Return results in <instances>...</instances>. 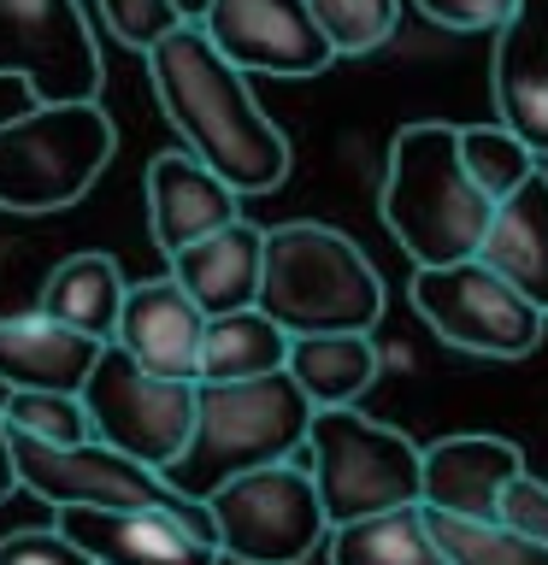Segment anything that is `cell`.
<instances>
[{
  "label": "cell",
  "mask_w": 548,
  "mask_h": 565,
  "mask_svg": "<svg viewBox=\"0 0 548 565\" xmlns=\"http://www.w3.org/2000/svg\"><path fill=\"white\" fill-rule=\"evenodd\" d=\"M495 124H507L537 159H548V0H519L495 30L489 53Z\"/></svg>",
  "instance_id": "9a60e30c"
},
{
  "label": "cell",
  "mask_w": 548,
  "mask_h": 565,
  "mask_svg": "<svg viewBox=\"0 0 548 565\" xmlns=\"http://www.w3.org/2000/svg\"><path fill=\"white\" fill-rule=\"evenodd\" d=\"M171 277L201 300L207 318H224V312H247L260 307V282H265V230L260 224H224L201 236L183 254H171Z\"/></svg>",
  "instance_id": "d6986e66"
},
{
  "label": "cell",
  "mask_w": 548,
  "mask_h": 565,
  "mask_svg": "<svg viewBox=\"0 0 548 565\" xmlns=\"http://www.w3.org/2000/svg\"><path fill=\"white\" fill-rule=\"evenodd\" d=\"M378 365H383V353L371 335H295L289 342V377L313 401V413L354 406L378 383Z\"/></svg>",
  "instance_id": "7402d4cb"
},
{
  "label": "cell",
  "mask_w": 548,
  "mask_h": 565,
  "mask_svg": "<svg viewBox=\"0 0 548 565\" xmlns=\"http://www.w3.org/2000/svg\"><path fill=\"white\" fill-rule=\"evenodd\" d=\"M118 153L113 113L101 100H71L0 118V212L42 218V212L77 206Z\"/></svg>",
  "instance_id": "5b68a950"
},
{
  "label": "cell",
  "mask_w": 548,
  "mask_h": 565,
  "mask_svg": "<svg viewBox=\"0 0 548 565\" xmlns=\"http://www.w3.org/2000/svg\"><path fill=\"white\" fill-rule=\"evenodd\" d=\"M407 300H413V312L424 318V330L436 342L477 353V360H525V353H537L542 324H548V312L530 307L484 259L424 265L407 282Z\"/></svg>",
  "instance_id": "52a82bcc"
},
{
  "label": "cell",
  "mask_w": 548,
  "mask_h": 565,
  "mask_svg": "<svg viewBox=\"0 0 548 565\" xmlns=\"http://www.w3.org/2000/svg\"><path fill=\"white\" fill-rule=\"evenodd\" d=\"M0 413H7L12 436L48 441V448H83V441H95V418H88L83 395H7Z\"/></svg>",
  "instance_id": "83f0119b"
},
{
  "label": "cell",
  "mask_w": 548,
  "mask_h": 565,
  "mask_svg": "<svg viewBox=\"0 0 548 565\" xmlns=\"http://www.w3.org/2000/svg\"><path fill=\"white\" fill-rule=\"evenodd\" d=\"M207 507L230 565H301L318 542H330V512L307 459L230 477Z\"/></svg>",
  "instance_id": "ba28073f"
},
{
  "label": "cell",
  "mask_w": 548,
  "mask_h": 565,
  "mask_svg": "<svg viewBox=\"0 0 548 565\" xmlns=\"http://www.w3.org/2000/svg\"><path fill=\"white\" fill-rule=\"evenodd\" d=\"M83 401H88V418H95L101 441H113L118 454H130L154 471H171L189 454L194 413H201V383L154 377L118 342H106Z\"/></svg>",
  "instance_id": "9c48e42d"
},
{
  "label": "cell",
  "mask_w": 548,
  "mask_h": 565,
  "mask_svg": "<svg viewBox=\"0 0 548 565\" xmlns=\"http://www.w3.org/2000/svg\"><path fill=\"white\" fill-rule=\"evenodd\" d=\"M0 77H18L42 106L101 100V47L77 0H0Z\"/></svg>",
  "instance_id": "8fae6325"
},
{
  "label": "cell",
  "mask_w": 548,
  "mask_h": 565,
  "mask_svg": "<svg viewBox=\"0 0 548 565\" xmlns=\"http://www.w3.org/2000/svg\"><path fill=\"white\" fill-rule=\"evenodd\" d=\"M201 30L247 77H318L336 60L307 0H212Z\"/></svg>",
  "instance_id": "7c38bea8"
},
{
  "label": "cell",
  "mask_w": 548,
  "mask_h": 565,
  "mask_svg": "<svg viewBox=\"0 0 548 565\" xmlns=\"http://www.w3.org/2000/svg\"><path fill=\"white\" fill-rule=\"evenodd\" d=\"M18 448V483L53 512H136V507H201L171 489L166 471L118 454L113 441H83V448H48V441L12 436Z\"/></svg>",
  "instance_id": "30bf717a"
},
{
  "label": "cell",
  "mask_w": 548,
  "mask_h": 565,
  "mask_svg": "<svg viewBox=\"0 0 548 565\" xmlns=\"http://www.w3.org/2000/svg\"><path fill=\"white\" fill-rule=\"evenodd\" d=\"M330 565H454L424 507H396L378 519L330 530Z\"/></svg>",
  "instance_id": "cb8c5ba5"
},
{
  "label": "cell",
  "mask_w": 548,
  "mask_h": 565,
  "mask_svg": "<svg viewBox=\"0 0 548 565\" xmlns=\"http://www.w3.org/2000/svg\"><path fill=\"white\" fill-rule=\"evenodd\" d=\"M525 471L519 441L466 430L424 448V512L436 519H495L507 483Z\"/></svg>",
  "instance_id": "e0dca14e"
},
{
  "label": "cell",
  "mask_w": 548,
  "mask_h": 565,
  "mask_svg": "<svg viewBox=\"0 0 548 565\" xmlns=\"http://www.w3.org/2000/svg\"><path fill=\"white\" fill-rule=\"evenodd\" d=\"M477 259L495 277H507L530 307L548 312V171L542 166L525 189L495 201V218H489V236L477 247Z\"/></svg>",
  "instance_id": "ffe728a7"
},
{
  "label": "cell",
  "mask_w": 548,
  "mask_h": 565,
  "mask_svg": "<svg viewBox=\"0 0 548 565\" xmlns=\"http://www.w3.org/2000/svg\"><path fill=\"white\" fill-rule=\"evenodd\" d=\"M413 7L442 30H502L519 0H413Z\"/></svg>",
  "instance_id": "1f68e13d"
},
{
  "label": "cell",
  "mask_w": 548,
  "mask_h": 565,
  "mask_svg": "<svg viewBox=\"0 0 548 565\" xmlns=\"http://www.w3.org/2000/svg\"><path fill=\"white\" fill-rule=\"evenodd\" d=\"M141 201H148V236L166 259L242 218V194L212 166H201L189 148H166V153L148 159V171H141Z\"/></svg>",
  "instance_id": "5bb4252c"
},
{
  "label": "cell",
  "mask_w": 548,
  "mask_h": 565,
  "mask_svg": "<svg viewBox=\"0 0 548 565\" xmlns=\"http://www.w3.org/2000/svg\"><path fill=\"white\" fill-rule=\"evenodd\" d=\"M289 342L295 335L265 318L260 307L207 318V342H201V383H247V377H272L289 371Z\"/></svg>",
  "instance_id": "603a6c76"
},
{
  "label": "cell",
  "mask_w": 548,
  "mask_h": 565,
  "mask_svg": "<svg viewBox=\"0 0 548 565\" xmlns=\"http://www.w3.org/2000/svg\"><path fill=\"white\" fill-rule=\"evenodd\" d=\"M24 489L18 483V448H12V424L0 413V501H12V494Z\"/></svg>",
  "instance_id": "d6a6232c"
},
{
  "label": "cell",
  "mask_w": 548,
  "mask_h": 565,
  "mask_svg": "<svg viewBox=\"0 0 548 565\" xmlns=\"http://www.w3.org/2000/svg\"><path fill=\"white\" fill-rule=\"evenodd\" d=\"M378 218L401 242V254L413 259V271L477 259L495 201L477 189V177L460 159V124L413 118L389 136Z\"/></svg>",
  "instance_id": "7a4b0ae2"
},
{
  "label": "cell",
  "mask_w": 548,
  "mask_h": 565,
  "mask_svg": "<svg viewBox=\"0 0 548 565\" xmlns=\"http://www.w3.org/2000/svg\"><path fill=\"white\" fill-rule=\"evenodd\" d=\"M95 7L106 18V30H113V42L130 47V53H148L159 35L189 24V18L177 12V0H95Z\"/></svg>",
  "instance_id": "f1b7e54d"
},
{
  "label": "cell",
  "mask_w": 548,
  "mask_h": 565,
  "mask_svg": "<svg viewBox=\"0 0 548 565\" xmlns=\"http://www.w3.org/2000/svg\"><path fill=\"white\" fill-rule=\"evenodd\" d=\"M325 42L336 47V60H360L378 53L401 24V0H307Z\"/></svg>",
  "instance_id": "4316f807"
},
{
  "label": "cell",
  "mask_w": 548,
  "mask_h": 565,
  "mask_svg": "<svg viewBox=\"0 0 548 565\" xmlns=\"http://www.w3.org/2000/svg\"><path fill=\"white\" fill-rule=\"evenodd\" d=\"M207 7H212V0H177V12H183L189 24H201V18H207Z\"/></svg>",
  "instance_id": "836d02e7"
},
{
  "label": "cell",
  "mask_w": 548,
  "mask_h": 565,
  "mask_svg": "<svg viewBox=\"0 0 548 565\" xmlns=\"http://www.w3.org/2000/svg\"><path fill=\"white\" fill-rule=\"evenodd\" d=\"M260 312L289 335H371L383 318V277L348 230L289 218L265 230Z\"/></svg>",
  "instance_id": "3957f363"
},
{
  "label": "cell",
  "mask_w": 548,
  "mask_h": 565,
  "mask_svg": "<svg viewBox=\"0 0 548 565\" xmlns=\"http://www.w3.org/2000/svg\"><path fill=\"white\" fill-rule=\"evenodd\" d=\"M201 342H207V312L171 271L130 282V300H124L118 318V348L136 365H148L154 377L201 383Z\"/></svg>",
  "instance_id": "2e32d148"
},
{
  "label": "cell",
  "mask_w": 548,
  "mask_h": 565,
  "mask_svg": "<svg viewBox=\"0 0 548 565\" xmlns=\"http://www.w3.org/2000/svg\"><path fill=\"white\" fill-rule=\"evenodd\" d=\"M495 519L513 524L519 536H530V542L548 547V483H542V477H530V471H519V477L507 483L502 512H495Z\"/></svg>",
  "instance_id": "4dcf8cb0"
},
{
  "label": "cell",
  "mask_w": 548,
  "mask_h": 565,
  "mask_svg": "<svg viewBox=\"0 0 548 565\" xmlns=\"http://www.w3.org/2000/svg\"><path fill=\"white\" fill-rule=\"evenodd\" d=\"M124 300H130V282H124L113 254H71V259H60L48 271L35 312L60 318V324L83 330V335H95V342H118Z\"/></svg>",
  "instance_id": "44dd1931"
},
{
  "label": "cell",
  "mask_w": 548,
  "mask_h": 565,
  "mask_svg": "<svg viewBox=\"0 0 548 565\" xmlns=\"http://www.w3.org/2000/svg\"><path fill=\"white\" fill-rule=\"evenodd\" d=\"M307 471L330 512V530L396 507H424V448L413 436H401L396 424L366 418L360 406L313 413Z\"/></svg>",
  "instance_id": "8992f818"
},
{
  "label": "cell",
  "mask_w": 548,
  "mask_h": 565,
  "mask_svg": "<svg viewBox=\"0 0 548 565\" xmlns=\"http://www.w3.org/2000/svg\"><path fill=\"white\" fill-rule=\"evenodd\" d=\"M106 342L48 312L0 318V388L7 395H83Z\"/></svg>",
  "instance_id": "ac0fdd59"
},
{
  "label": "cell",
  "mask_w": 548,
  "mask_h": 565,
  "mask_svg": "<svg viewBox=\"0 0 548 565\" xmlns=\"http://www.w3.org/2000/svg\"><path fill=\"white\" fill-rule=\"evenodd\" d=\"M0 565H101L83 542H71L65 530H12L0 536Z\"/></svg>",
  "instance_id": "f546056e"
},
{
  "label": "cell",
  "mask_w": 548,
  "mask_h": 565,
  "mask_svg": "<svg viewBox=\"0 0 548 565\" xmlns=\"http://www.w3.org/2000/svg\"><path fill=\"white\" fill-rule=\"evenodd\" d=\"M431 524L454 565H548V547L519 536L502 519H436L431 512Z\"/></svg>",
  "instance_id": "484cf974"
},
{
  "label": "cell",
  "mask_w": 548,
  "mask_h": 565,
  "mask_svg": "<svg viewBox=\"0 0 548 565\" xmlns=\"http://www.w3.org/2000/svg\"><path fill=\"white\" fill-rule=\"evenodd\" d=\"M307 430H313V401L301 395L289 371L247 377V383H201L189 454L166 477L189 501H212L242 471L307 459Z\"/></svg>",
  "instance_id": "277c9868"
},
{
  "label": "cell",
  "mask_w": 548,
  "mask_h": 565,
  "mask_svg": "<svg viewBox=\"0 0 548 565\" xmlns=\"http://www.w3.org/2000/svg\"><path fill=\"white\" fill-rule=\"evenodd\" d=\"M148 60V83L177 141L212 166L230 189L242 194H277L289 183V136L265 113L247 88V71L230 65L201 24H177L171 35L141 53Z\"/></svg>",
  "instance_id": "6da1fadb"
},
{
  "label": "cell",
  "mask_w": 548,
  "mask_h": 565,
  "mask_svg": "<svg viewBox=\"0 0 548 565\" xmlns=\"http://www.w3.org/2000/svg\"><path fill=\"white\" fill-rule=\"evenodd\" d=\"M460 159H466V171L489 201H507L513 189H525L537 177V153L507 124H460Z\"/></svg>",
  "instance_id": "d4e9b609"
},
{
  "label": "cell",
  "mask_w": 548,
  "mask_h": 565,
  "mask_svg": "<svg viewBox=\"0 0 548 565\" xmlns=\"http://www.w3.org/2000/svg\"><path fill=\"white\" fill-rule=\"evenodd\" d=\"M60 530L101 565H224L212 507H136V512H60Z\"/></svg>",
  "instance_id": "4fadbf2b"
}]
</instances>
